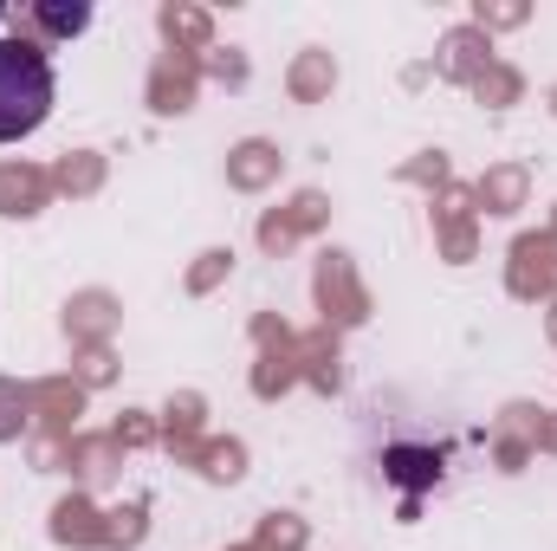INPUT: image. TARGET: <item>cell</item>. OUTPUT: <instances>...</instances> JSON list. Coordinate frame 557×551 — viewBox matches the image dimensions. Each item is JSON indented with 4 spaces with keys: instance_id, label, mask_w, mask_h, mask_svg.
<instances>
[{
    "instance_id": "1",
    "label": "cell",
    "mask_w": 557,
    "mask_h": 551,
    "mask_svg": "<svg viewBox=\"0 0 557 551\" xmlns=\"http://www.w3.org/2000/svg\"><path fill=\"white\" fill-rule=\"evenodd\" d=\"M52 118V65L26 39H0V143L33 137Z\"/></svg>"
},
{
    "instance_id": "2",
    "label": "cell",
    "mask_w": 557,
    "mask_h": 551,
    "mask_svg": "<svg viewBox=\"0 0 557 551\" xmlns=\"http://www.w3.org/2000/svg\"><path fill=\"white\" fill-rule=\"evenodd\" d=\"M0 20H7V7H0Z\"/></svg>"
}]
</instances>
